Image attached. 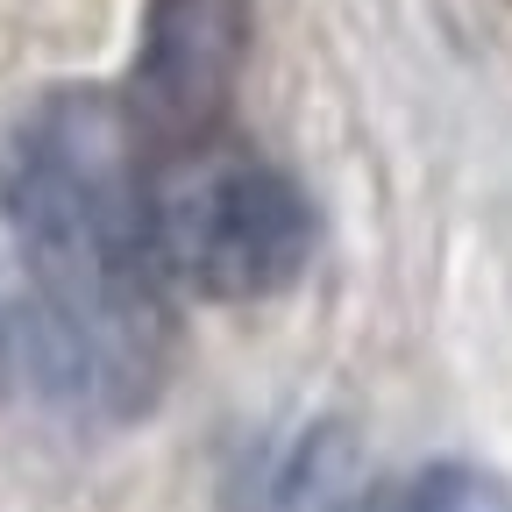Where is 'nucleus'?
Returning <instances> with one entry per match:
<instances>
[{"instance_id": "obj_1", "label": "nucleus", "mask_w": 512, "mask_h": 512, "mask_svg": "<svg viewBox=\"0 0 512 512\" xmlns=\"http://www.w3.org/2000/svg\"><path fill=\"white\" fill-rule=\"evenodd\" d=\"M29 320L22 356L50 399L136 420L171 370V285L150 249V136L128 100L72 86L29 107L0 164Z\"/></svg>"}, {"instance_id": "obj_4", "label": "nucleus", "mask_w": 512, "mask_h": 512, "mask_svg": "<svg viewBox=\"0 0 512 512\" xmlns=\"http://www.w3.org/2000/svg\"><path fill=\"white\" fill-rule=\"evenodd\" d=\"M342 512H512V484L484 463H420L392 484L349 498Z\"/></svg>"}, {"instance_id": "obj_3", "label": "nucleus", "mask_w": 512, "mask_h": 512, "mask_svg": "<svg viewBox=\"0 0 512 512\" xmlns=\"http://www.w3.org/2000/svg\"><path fill=\"white\" fill-rule=\"evenodd\" d=\"M249 64V0H150L128 114L150 143H214Z\"/></svg>"}, {"instance_id": "obj_2", "label": "nucleus", "mask_w": 512, "mask_h": 512, "mask_svg": "<svg viewBox=\"0 0 512 512\" xmlns=\"http://www.w3.org/2000/svg\"><path fill=\"white\" fill-rule=\"evenodd\" d=\"M150 249L164 285L200 299H271L313 256L306 192L256 150L192 143L150 164Z\"/></svg>"}]
</instances>
